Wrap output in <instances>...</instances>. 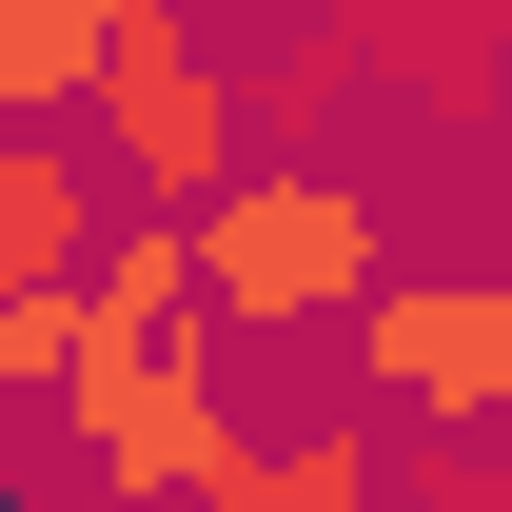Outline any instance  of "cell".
I'll use <instances>...</instances> for the list:
<instances>
[{
    "label": "cell",
    "mask_w": 512,
    "mask_h": 512,
    "mask_svg": "<svg viewBox=\"0 0 512 512\" xmlns=\"http://www.w3.org/2000/svg\"><path fill=\"white\" fill-rule=\"evenodd\" d=\"M197 296H217V335H355L394 296V237H375L355 178L256 158L237 197H197Z\"/></svg>",
    "instance_id": "obj_1"
},
{
    "label": "cell",
    "mask_w": 512,
    "mask_h": 512,
    "mask_svg": "<svg viewBox=\"0 0 512 512\" xmlns=\"http://www.w3.org/2000/svg\"><path fill=\"white\" fill-rule=\"evenodd\" d=\"M60 434H79V473L119 512H237V473H256L237 394H217V316L197 335H99L79 394H60Z\"/></svg>",
    "instance_id": "obj_2"
},
{
    "label": "cell",
    "mask_w": 512,
    "mask_h": 512,
    "mask_svg": "<svg viewBox=\"0 0 512 512\" xmlns=\"http://www.w3.org/2000/svg\"><path fill=\"white\" fill-rule=\"evenodd\" d=\"M79 138H99V158H119V197H158V217H197V197H237V178H256V99L197 60L178 0H138V40L99 60Z\"/></svg>",
    "instance_id": "obj_3"
},
{
    "label": "cell",
    "mask_w": 512,
    "mask_h": 512,
    "mask_svg": "<svg viewBox=\"0 0 512 512\" xmlns=\"http://www.w3.org/2000/svg\"><path fill=\"white\" fill-rule=\"evenodd\" d=\"M335 355H355V394H375L394 434H512V256H493V276H473V256L394 276Z\"/></svg>",
    "instance_id": "obj_4"
},
{
    "label": "cell",
    "mask_w": 512,
    "mask_h": 512,
    "mask_svg": "<svg viewBox=\"0 0 512 512\" xmlns=\"http://www.w3.org/2000/svg\"><path fill=\"white\" fill-rule=\"evenodd\" d=\"M355 20V60L453 138H512V0H335Z\"/></svg>",
    "instance_id": "obj_5"
},
{
    "label": "cell",
    "mask_w": 512,
    "mask_h": 512,
    "mask_svg": "<svg viewBox=\"0 0 512 512\" xmlns=\"http://www.w3.org/2000/svg\"><path fill=\"white\" fill-rule=\"evenodd\" d=\"M119 217L138 197H119V158L79 119H0V296H20V276H99Z\"/></svg>",
    "instance_id": "obj_6"
},
{
    "label": "cell",
    "mask_w": 512,
    "mask_h": 512,
    "mask_svg": "<svg viewBox=\"0 0 512 512\" xmlns=\"http://www.w3.org/2000/svg\"><path fill=\"white\" fill-rule=\"evenodd\" d=\"M119 40H138V0H0V119H79Z\"/></svg>",
    "instance_id": "obj_7"
},
{
    "label": "cell",
    "mask_w": 512,
    "mask_h": 512,
    "mask_svg": "<svg viewBox=\"0 0 512 512\" xmlns=\"http://www.w3.org/2000/svg\"><path fill=\"white\" fill-rule=\"evenodd\" d=\"M79 296H99V335H197V316H217V296H197V217H158V197H138L119 237H99V276H79Z\"/></svg>",
    "instance_id": "obj_8"
},
{
    "label": "cell",
    "mask_w": 512,
    "mask_h": 512,
    "mask_svg": "<svg viewBox=\"0 0 512 512\" xmlns=\"http://www.w3.org/2000/svg\"><path fill=\"white\" fill-rule=\"evenodd\" d=\"M493 178H512V138H493Z\"/></svg>",
    "instance_id": "obj_9"
}]
</instances>
